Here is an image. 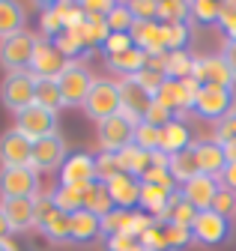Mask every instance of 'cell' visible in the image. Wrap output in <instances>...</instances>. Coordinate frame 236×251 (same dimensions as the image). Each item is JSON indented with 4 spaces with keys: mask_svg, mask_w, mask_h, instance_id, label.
<instances>
[{
    "mask_svg": "<svg viewBox=\"0 0 236 251\" xmlns=\"http://www.w3.org/2000/svg\"><path fill=\"white\" fill-rule=\"evenodd\" d=\"M36 36L21 30V33L9 36L0 42V66L9 69V75H18V72H30L33 66V54H36Z\"/></svg>",
    "mask_w": 236,
    "mask_h": 251,
    "instance_id": "cell-1",
    "label": "cell"
},
{
    "mask_svg": "<svg viewBox=\"0 0 236 251\" xmlns=\"http://www.w3.org/2000/svg\"><path fill=\"white\" fill-rule=\"evenodd\" d=\"M81 108L87 111V117L96 120V123H105L108 117L120 114V84H114L108 78H96Z\"/></svg>",
    "mask_w": 236,
    "mask_h": 251,
    "instance_id": "cell-2",
    "label": "cell"
},
{
    "mask_svg": "<svg viewBox=\"0 0 236 251\" xmlns=\"http://www.w3.org/2000/svg\"><path fill=\"white\" fill-rule=\"evenodd\" d=\"M200 93V84L194 78H186V81H173V78H165V84L153 93V102L173 111V114H186V111H194V99Z\"/></svg>",
    "mask_w": 236,
    "mask_h": 251,
    "instance_id": "cell-3",
    "label": "cell"
},
{
    "mask_svg": "<svg viewBox=\"0 0 236 251\" xmlns=\"http://www.w3.org/2000/svg\"><path fill=\"white\" fill-rule=\"evenodd\" d=\"M93 81H96V78L90 75V69H87L84 63H78V60L66 63L63 72L57 75V87H60V96H63V102H66L69 108L84 105V99H87V93H90Z\"/></svg>",
    "mask_w": 236,
    "mask_h": 251,
    "instance_id": "cell-4",
    "label": "cell"
},
{
    "mask_svg": "<svg viewBox=\"0 0 236 251\" xmlns=\"http://www.w3.org/2000/svg\"><path fill=\"white\" fill-rule=\"evenodd\" d=\"M0 102L12 114H21L24 108H30L36 102V75L33 72L6 75V81L0 84Z\"/></svg>",
    "mask_w": 236,
    "mask_h": 251,
    "instance_id": "cell-5",
    "label": "cell"
},
{
    "mask_svg": "<svg viewBox=\"0 0 236 251\" xmlns=\"http://www.w3.org/2000/svg\"><path fill=\"white\" fill-rule=\"evenodd\" d=\"M236 108L233 102V90L230 87H215V84H203L197 99H194V114L203 120H224Z\"/></svg>",
    "mask_w": 236,
    "mask_h": 251,
    "instance_id": "cell-6",
    "label": "cell"
},
{
    "mask_svg": "<svg viewBox=\"0 0 236 251\" xmlns=\"http://www.w3.org/2000/svg\"><path fill=\"white\" fill-rule=\"evenodd\" d=\"M135 126L126 114H114L105 123H99V144L102 152H123L126 147H132L135 141Z\"/></svg>",
    "mask_w": 236,
    "mask_h": 251,
    "instance_id": "cell-7",
    "label": "cell"
},
{
    "mask_svg": "<svg viewBox=\"0 0 236 251\" xmlns=\"http://www.w3.org/2000/svg\"><path fill=\"white\" fill-rule=\"evenodd\" d=\"M0 195L3 198H39V174L27 168H0Z\"/></svg>",
    "mask_w": 236,
    "mask_h": 251,
    "instance_id": "cell-8",
    "label": "cell"
},
{
    "mask_svg": "<svg viewBox=\"0 0 236 251\" xmlns=\"http://www.w3.org/2000/svg\"><path fill=\"white\" fill-rule=\"evenodd\" d=\"M150 108H153V93L138 78H123L120 81V114H126L132 123H141Z\"/></svg>",
    "mask_w": 236,
    "mask_h": 251,
    "instance_id": "cell-9",
    "label": "cell"
},
{
    "mask_svg": "<svg viewBox=\"0 0 236 251\" xmlns=\"http://www.w3.org/2000/svg\"><path fill=\"white\" fill-rule=\"evenodd\" d=\"M18 120H15V129L18 132H24L30 141H39V138H48V135H54L57 132V114L54 111H48V108H42V105H30V108H24L21 114H15Z\"/></svg>",
    "mask_w": 236,
    "mask_h": 251,
    "instance_id": "cell-10",
    "label": "cell"
},
{
    "mask_svg": "<svg viewBox=\"0 0 236 251\" xmlns=\"http://www.w3.org/2000/svg\"><path fill=\"white\" fill-rule=\"evenodd\" d=\"M33 159V141L18 129L0 135V165L3 168H27Z\"/></svg>",
    "mask_w": 236,
    "mask_h": 251,
    "instance_id": "cell-11",
    "label": "cell"
},
{
    "mask_svg": "<svg viewBox=\"0 0 236 251\" xmlns=\"http://www.w3.org/2000/svg\"><path fill=\"white\" fill-rule=\"evenodd\" d=\"M69 159L66 155V141L60 135H48V138H39L33 141V159H30V168L36 174L42 171H57V168H63V162Z\"/></svg>",
    "mask_w": 236,
    "mask_h": 251,
    "instance_id": "cell-12",
    "label": "cell"
},
{
    "mask_svg": "<svg viewBox=\"0 0 236 251\" xmlns=\"http://www.w3.org/2000/svg\"><path fill=\"white\" fill-rule=\"evenodd\" d=\"M191 233H194V239H197L200 245H221V242H227V236H230V218H227V215H218L215 209L197 212Z\"/></svg>",
    "mask_w": 236,
    "mask_h": 251,
    "instance_id": "cell-13",
    "label": "cell"
},
{
    "mask_svg": "<svg viewBox=\"0 0 236 251\" xmlns=\"http://www.w3.org/2000/svg\"><path fill=\"white\" fill-rule=\"evenodd\" d=\"M200 87L203 84H215V87H230L236 84V75L230 72V66L224 63L221 54H210V57H194V75H191Z\"/></svg>",
    "mask_w": 236,
    "mask_h": 251,
    "instance_id": "cell-14",
    "label": "cell"
},
{
    "mask_svg": "<svg viewBox=\"0 0 236 251\" xmlns=\"http://www.w3.org/2000/svg\"><path fill=\"white\" fill-rule=\"evenodd\" d=\"M60 179H63V185H72V188L93 185L96 182V155H90V152L69 155L60 168Z\"/></svg>",
    "mask_w": 236,
    "mask_h": 251,
    "instance_id": "cell-15",
    "label": "cell"
},
{
    "mask_svg": "<svg viewBox=\"0 0 236 251\" xmlns=\"http://www.w3.org/2000/svg\"><path fill=\"white\" fill-rule=\"evenodd\" d=\"M183 198L197 209V212H206V209H212V203H215V195L221 192V179H215V176H206V174H197L194 179H189L183 188Z\"/></svg>",
    "mask_w": 236,
    "mask_h": 251,
    "instance_id": "cell-16",
    "label": "cell"
},
{
    "mask_svg": "<svg viewBox=\"0 0 236 251\" xmlns=\"http://www.w3.org/2000/svg\"><path fill=\"white\" fill-rule=\"evenodd\" d=\"M194 159H197V171H200V174L215 176V179H221V174H224V168H227L224 144H218L215 138L194 141Z\"/></svg>",
    "mask_w": 236,
    "mask_h": 251,
    "instance_id": "cell-17",
    "label": "cell"
},
{
    "mask_svg": "<svg viewBox=\"0 0 236 251\" xmlns=\"http://www.w3.org/2000/svg\"><path fill=\"white\" fill-rule=\"evenodd\" d=\"M66 63H69V60L60 54V48H57L51 39H39V42H36V54H33L30 72H33L36 78H57V75L63 72Z\"/></svg>",
    "mask_w": 236,
    "mask_h": 251,
    "instance_id": "cell-18",
    "label": "cell"
},
{
    "mask_svg": "<svg viewBox=\"0 0 236 251\" xmlns=\"http://www.w3.org/2000/svg\"><path fill=\"white\" fill-rule=\"evenodd\" d=\"M108 185V192H111V198H114V206L117 209H126V212H132L138 203H141V179L138 176H132V174H117L111 182H105Z\"/></svg>",
    "mask_w": 236,
    "mask_h": 251,
    "instance_id": "cell-19",
    "label": "cell"
},
{
    "mask_svg": "<svg viewBox=\"0 0 236 251\" xmlns=\"http://www.w3.org/2000/svg\"><path fill=\"white\" fill-rule=\"evenodd\" d=\"M0 209H3L6 222H9V227L15 233L36 227V222H33V198H3Z\"/></svg>",
    "mask_w": 236,
    "mask_h": 251,
    "instance_id": "cell-20",
    "label": "cell"
},
{
    "mask_svg": "<svg viewBox=\"0 0 236 251\" xmlns=\"http://www.w3.org/2000/svg\"><path fill=\"white\" fill-rule=\"evenodd\" d=\"M132 42L135 48H141L146 57H153V54H167L165 51V42H162V24L159 21H138L132 27Z\"/></svg>",
    "mask_w": 236,
    "mask_h": 251,
    "instance_id": "cell-21",
    "label": "cell"
},
{
    "mask_svg": "<svg viewBox=\"0 0 236 251\" xmlns=\"http://www.w3.org/2000/svg\"><path fill=\"white\" fill-rule=\"evenodd\" d=\"M105 66L117 75H123V78H135L146 69V54L141 48H129L123 54H114V57H105Z\"/></svg>",
    "mask_w": 236,
    "mask_h": 251,
    "instance_id": "cell-22",
    "label": "cell"
},
{
    "mask_svg": "<svg viewBox=\"0 0 236 251\" xmlns=\"http://www.w3.org/2000/svg\"><path fill=\"white\" fill-rule=\"evenodd\" d=\"M194 141H191V129L186 123H180V120H173V123H167L165 129H162V147H159V152H165V155H176V152H183V150H189Z\"/></svg>",
    "mask_w": 236,
    "mask_h": 251,
    "instance_id": "cell-23",
    "label": "cell"
},
{
    "mask_svg": "<svg viewBox=\"0 0 236 251\" xmlns=\"http://www.w3.org/2000/svg\"><path fill=\"white\" fill-rule=\"evenodd\" d=\"M69 227H72V242H90L102 233V218L90 209H78L69 215Z\"/></svg>",
    "mask_w": 236,
    "mask_h": 251,
    "instance_id": "cell-24",
    "label": "cell"
},
{
    "mask_svg": "<svg viewBox=\"0 0 236 251\" xmlns=\"http://www.w3.org/2000/svg\"><path fill=\"white\" fill-rule=\"evenodd\" d=\"M24 21H27V12H24L21 3H15V0H0V42L21 33Z\"/></svg>",
    "mask_w": 236,
    "mask_h": 251,
    "instance_id": "cell-25",
    "label": "cell"
},
{
    "mask_svg": "<svg viewBox=\"0 0 236 251\" xmlns=\"http://www.w3.org/2000/svg\"><path fill=\"white\" fill-rule=\"evenodd\" d=\"M120 155V168H123V174H132V176H138V179H143V174L153 168V152H146V150H141V147H126L123 152H117Z\"/></svg>",
    "mask_w": 236,
    "mask_h": 251,
    "instance_id": "cell-26",
    "label": "cell"
},
{
    "mask_svg": "<svg viewBox=\"0 0 236 251\" xmlns=\"http://www.w3.org/2000/svg\"><path fill=\"white\" fill-rule=\"evenodd\" d=\"M84 209H90L96 212L99 218H105L108 212H114V198L108 192V185L105 182H93V185H87V192H84Z\"/></svg>",
    "mask_w": 236,
    "mask_h": 251,
    "instance_id": "cell-27",
    "label": "cell"
},
{
    "mask_svg": "<svg viewBox=\"0 0 236 251\" xmlns=\"http://www.w3.org/2000/svg\"><path fill=\"white\" fill-rule=\"evenodd\" d=\"M167 174H170L173 179H180L183 185L200 174V171H197V159H194V144H191L189 150H183V152L170 155V168H167Z\"/></svg>",
    "mask_w": 236,
    "mask_h": 251,
    "instance_id": "cell-28",
    "label": "cell"
},
{
    "mask_svg": "<svg viewBox=\"0 0 236 251\" xmlns=\"http://www.w3.org/2000/svg\"><path fill=\"white\" fill-rule=\"evenodd\" d=\"M36 105H42L54 114L60 108H66V102L60 96V87H57V78H36Z\"/></svg>",
    "mask_w": 236,
    "mask_h": 251,
    "instance_id": "cell-29",
    "label": "cell"
},
{
    "mask_svg": "<svg viewBox=\"0 0 236 251\" xmlns=\"http://www.w3.org/2000/svg\"><path fill=\"white\" fill-rule=\"evenodd\" d=\"M84 192H87V188H72V185H60V188H54V192H51V198H54V206L60 209V212L72 215V212L84 209Z\"/></svg>",
    "mask_w": 236,
    "mask_h": 251,
    "instance_id": "cell-30",
    "label": "cell"
},
{
    "mask_svg": "<svg viewBox=\"0 0 236 251\" xmlns=\"http://www.w3.org/2000/svg\"><path fill=\"white\" fill-rule=\"evenodd\" d=\"M141 185H143L141 188V206L150 209L159 218L165 212V206H167V198H170L173 188H162V185H150V182H141Z\"/></svg>",
    "mask_w": 236,
    "mask_h": 251,
    "instance_id": "cell-31",
    "label": "cell"
},
{
    "mask_svg": "<svg viewBox=\"0 0 236 251\" xmlns=\"http://www.w3.org/2000/svg\"><path fill=\"white\" fill-rule=\"evenodd\" d=\"M78 39L84 42V48H90V45H105V39L111 36V30L105 24V18H87L78 30Z\"/></svg>",
    "mask_w": 236,
    "mask_h": 251,
    "instance_id": "cell-32",
    "label": "cell"
},
{
    "mask_svg": "<svg viewBox=\"0 0 236 251\" xmlns=\"http://www.w3.org/2000/svg\"><path fill=\"white\" fill-rule=\"evenodd\" d=\"M189 18H191V3H186V0H162L159 3L162 24H189Z\"/></svg>",
    "mask_w": 236,
    "mask_h": 251,
    "instance_id": "cell-33",
    "label": "cell"
},
{
    "mask_svg": "<svg viewBox=\"0 0 236 251\" xmlns=\"http://www.w3.org/2000/svg\"><path fill=\"white\" fill-rule=\"evenodd\" d=\"M165 75L173 78V81L191 78V75H194V57H191L189 51H170V54H167V72H165Z\"/></svg>",
    "mask_w": 236,
    "mask_h": 251,
    "instance_id": "cell-34",
    "label": "cell"
},
{
    "mask_svg": "<svg viewBox=\"0 0 236 251\" xmlns=\"http://www.w3.org/2000/svg\"><path fill=\"white\" fill-rule=\"evenodd\" d=\"M162 24V21H159ZM189 24H162V42H165V51H186V42H189Z\"/></svg>",
    "mask_w": 236,
    "mask_h": 251,
    "instance_id": "cell-35",
    "label": "cell"
},
{
    "mask_svg": "<svg viewBox=\"0 0 236 251\" xmlns=\"http://www.w3.org/2000/svg\"><path fill=\"white\" fill-rule=\"evenodd\" d=\"M132 144L141 147V150H146V152H159V147H162V129H159V126H150V123H138Z\"/></svg>",
    "mask_w": 236,
    "mask_h": 251,
    "instance_id": "cell-36",
    "label": "cell"
},
{
    "mask_svg": "<svg viewBox=\"0 0 236 251\" xmlns=\"http://www.w3.org/2000/svg\"><path fill=\"white\" fill-rule=\"evenodd\" d=\"M42 233H45V239H51V242H72V227H69V215L57 209V212L51 215V222H48V225L42 227Z\"/></svg>",
    "mask_w": 236,
    "mask_h": 251,
    "instance_id": "cell-37",
    "label": "cell"
},
{
    "mask_svg": "<svg viewBox=\"0 0 236 251\" xmlns=\"http://www.w3.org/2000/svg\"><path fill=\"white\" fill-rule=\"evenodd\" d=\"M108 30L111 33H132V27H135V15L129 12V3H114L111 15L105 18Z\"/></svg>",
    "mask_w": 236,
    "mask_h": 251,
    "instance_id": "cell-38",
    "label": "cell"
},
{
    "mask_svg": "<svg viewBox=\"0 0 236 251\" xmlns=\"http://www.w3.org/2000/svg\"><path fill=\"white\" fill-rule=\"evenodd\" d=\"M165 227V251H183L194 242L191 227H180V225H162Z\"/></svg>",
    "mask_w": 236,
    "mask_h": 251,
    "instance_id": "cell-39",
    "label": "cell"
},
{
    "mask_svg": "<svg viewBox=\"0 0 236 251\" xmlns=\"http://www.w3.org/2000/svg\"><path fill=\"white\" fill-rule=\"evenodd\" d=\"M117 174H123L120 155L117 152H99L96 155V182H111Z\"/></svg>",
    "mask_w": 236,
    "mask_h": 251,
    "instance_id": "cell-40",
    "label": "cell"
},
{
    "mask_svg": "<svg viewBox=\"0 0 236 251\" xmlns=\"http://www.w3.org/2000/svg\"><path fill=\"white\" fill-rule=\"evenodd\" d=\"M129 222H132V212H126V209H114V212H108V215L102 218V233H105V236L126 233Z\"/></svg>",
    "mask_w": 236,
    "mask_h": 251,
    "instance_id": "cell-41",
    "label": "cell"
},
{
    "mask_svg": "<svg viewBox=\"0 0 236 251\" xmlns=\"http://www.w3.org/2000/svg\"><path fill=\"white\" fill-rule=\"evenodd\" d=\"M191 18L200 24H215L221 18V3H212V0H194L191 3Z\"/></svg>",
    "mask_w": 236,
    "mask_h": 251,
    "instance_id": "cell-42",
    "label": "cell"
},
{
    "mask_svg": "<svg viewBox=\"0 0 236 251\" xmlns=\"http://www.w3.org/2000/svg\"><path fill=\"white\" fill-rule=\"evenodd\" d=\"M51 42L60 48V54H63V57H78V54H84V51H87V48H84V42L78 39L75 30H63V33H60V36H54Z\"/></svg>",
    "mask_w": 236,
    "mask_h": 251,
    "instance_id": "cell-43",
    "label": "cell"
},
{
    "mask_svg": "<svg viewBox=\"0 0 236 251\" xmlns=\"http://www.w3.org/2000/svg\"><path fill=\"white\" fill-rule=\"evenodd\" d=\"M54 212H57V206H54V198H51V195H39V198H33V222H36L39 230L51 222V215H54Z\"/></svg>",
    "mask_w": 236,
    "mask_h": 251,
    "instance_id": "cell-44",
    "label": "cell"
},
{
    "mask_svg": "<svg viewBox=\"0 0 236 251\" xmlns=\"http://www.w3.org/2000/svg\"><path fill=\"white\" fill-rule=\"evenodd\" d=\"M129 12L135 15V24L138 21H159V3H153V0H135V3H129Z\"/></svg>",
    "mask_w": 236,
    "mask_h": 251,
    "instance_id": "cell-45",
    "label": "cell"
},
{
    "mask_svg": "<svg viewBox=\"0 0 236 251\" xmlns=\"http://www.w3.org/2000/svg\"><path fill=\"white\" fill-rule=\"evenodd\" d=\"M129 48H135V42H132V36H129V33H111V36L105 39V45H102L105 57L123 54V51H129Z\"/></svg>",
    "mask_w": 236,
    "mask_h": 251,
    "instance_id": "cell-46",
    "label": "cell"
},
{
    "mask_svg": "<svg viewBox=\"0 0 236 251\" xmlns=\"http://www.w3.org/2000/svg\"><path fill=\"white\" fill-rule=\"evenodd\" d=\"M215 141L218 144H233L236 141V108L224 120H218V126H215Z\"/></svg>",
    "mask_w": 236,
    "mask_h": 251,
    "instance_id": "cell-47",
    "label": "cell"
},
{
    "mask_svg": "<svg viewBox=\"0 0 236 251\" xmlns=\"http://www.w3.org/2000/svg\"><path fill=\"white\" fill-rule=\"evenodd\" d=\"M176 120V114L173 111H167V108H162V105H156L153 102V108L146 111V117L141 120V123H150V126H159V129H165L167 123H173Z\"/></svg>",
    "mask_w": 236,
    "mask_h": 251,
    "instance_id": "cell-48",
    "label": "cell"
},
{
    "mask_svg": "<svg viewBox=\"0 0 236 251\" xmlns=\"http://www.w3.org/2000/svg\"><path fill=\"white\" fill-rule=\"evenodd\" d=\"M212 209H215L218 215H230V212H236V195L230 192V188H224V185H221V192L215 195Z\"/></svg>",
    "mask_w": 236,
    "mask_h": 251,
    "instance_id": "cell-49",
    "label": "cell"
},
{
    "mask_svg": "<svg viewBox=\"0 0 236 251\" xmlns=\"http://www.w3.org/2000/svg\"><path fill=\"white\" fill-rule=\"evenodd\" d=\"M81 9H84L87 18H108L114 3L111 0H87V3H81Z\"/></svg>",
    "mask_w": 236,
    "mask_h": 251,
    "instance_id": "cell-50",
    "label": "cell"
},
{
    "mask_svg": "<svg viewBox=\"0 0 236 251\" xmlns=\"http://www.w3.org/2000/svg\"><path fill=\"white\" fill-rule=\"evenodd\" d=\"M138 245H141V239H135V236H129V233L111 236V251H135Z\"/></svg>",
    "mask_w": 236,
    "mask_h": 251,
    "instance_id": "cell-51",
    "label": "cell"
},
{
    "mask_svg": "<svg viewBox=\"0 0 236 251\" xmlns=\"http://www.w3.org/2000/svg\"><path fill=\"white\" fill-rule=\"evenodd\" d=\"M221 57H224V63L230 66V72L236 75V39H227V42H224V51H221Z\"/></svg>",
    "mask_w": 236,
    "mask_h": 251,
    "instance_id": "cell-52",
    "label": "cell"
},
{
    "mask_svg": "<svg viewBox=\"0 0 236 251\" xmlns=\"http://www.w3.org/2000/svg\"><path fill=\"white\" fill-rule=\"evenodd\" d=\"M221 185L230 188V192L236 195V162H227V168H224V174H221Z\"/></svg>",
    "mask_w": 236,
    "mask_h": 251,
    "instance_id": "cell-53",
    "label": "cell"
},
{
    "mask_svg": "<svg viewBox=\"0 0 236 251\" xmlns=\"http://www.w3.org/2000/svg\"><path fill=\"white\" fill-rule=\"evenodd\" d=\"M12 233V227H9V222H6V215H3V209H0V239H6Z\"/></svg>",
    "mask_w": 236,
    "mask_h": 251,
    "instance_id": "cell-54",
    "label": "cell"
},
{
    "mask_svg": "<svg viewBox=\"0 0 236 251\" xmlns=\"http://www.w3.org/2000/svg\"><path fill=\"white\" fill-rule=\"evenodd\" d=\"M0 251H15V248H12V242H9V239H0Z\"/></svg>",
    "mask_w": 236,
    "mask_h": 251,
    "instance_id": "cell-55",
    "label": "cell"
},
{
    "mask_svg": "<svg viewBox=\"0 0 236 251\" xmlns=\"http://www.w3.org/2000/svg\"><path fill=\"white\" fill-rule=\"evenodd\" d=\"M135 251H150V248H143V245H138V248H135Z\"/></svg>",
    "mask_w": 236,
    "mask_h": 251,
    "instance_id": "cell-56",
    "label": "cell"
}]
</instances>
